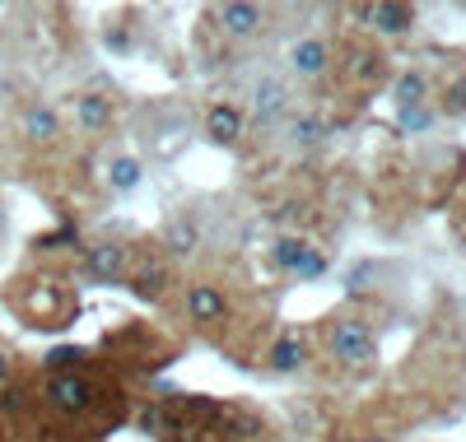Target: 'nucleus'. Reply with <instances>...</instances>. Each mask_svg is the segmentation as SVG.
<instances>
[{
    "instance_id": "nucleus-1",
    "label": "nucleus",
    "mask_w": 466,
    "mask_h": 442,
    "mask_svg": "<svg viewBox=\"0 0 466 442\" xmlns=\"http://www.w3.org/2000/svg\"><path fill=\"white\" fill-rule=\"evenodd\" d=\"M327 349H331V358H340V364H373V354H378V340H373V331L364 326V321H355V316H340V321H331L327 326Z\"/></svg>"
},
{
    "instance_id": "nucleus-2",
    "label": "nucleus",
    "mask_w": 466,
    "mask_h": 442,
    "mask_svg": "<svg viewBox=\"0 0 466 442\" xmlns=\"http://www.w3.org/2000/svg\"><path fill=\"white\" fill-rule=\"evenodd\" d=\"M270 261H276L280 270H289V275H299V279H322L327 275V256L318 247L299 243V237H280L276 252H270Z\"/></svg>"
},
{
    "instance_id": "nucleus-3",
    "label": "nucleus",
    "mask_w": 466,
    "mask_h": 442,
    "mask_svg": "<svg viewBox=\"0 0 466 442\" xmlns=\"http://www.w3.org/2000/svg\"><path fill=\"white\" fill-rule=\"evenodd\" d=\"M47 400L61 415H85L94 406V387L80 373H52L47 377Z\"/></svg>"
},
{
    "instance_id": "nucleus-4",
    "label": "nucleus",
    "mask_w": 466,
    "mask_h": 442,
    "mask_svg": "<svg viewBox=\"0 0 466 442\" xmlns=\"http://www.w3.org/2000/svg\"><path fill=\"white\" fill-rule=\"evenodd\" d=\"M187 316L201 321V326H215V321H224V316H228L224 289H215V285H191V289H187Z\"/></svg>"
},
{
    "instance_id": "nucleus-5",
    "label": "nucleus",
    "mask_w": 466,
    "mask_h": 442,
    "mask_svg": "<svg viewBox=\"0 0 466 442\" xmlns=\"http://www.w3.org/2000/svg\"><path fill=\"white\" fill-rule=\"evenodd\" d=\"M19 136L33 140V145H52L61 136V116L47 107V103H28L24 116H19Z\"/></svg>"
},
{
    "instance_id": "nucleus-6",
    "label": "nucleus",
    "mask_w": 466,
    "mask_h": 442,
    "mask_svg": "<svg viewBox=\"0 0 466 442\" xmlns=\"http://www.w3.org/2000/svg\"><path fill=\"white\" fill-rule=\"evenodd\" d=\"M75 122H80V131H107L112 126V98H103V94H75Z\"/></svg>"
},
{
    "instance_id": "nucleus-7",
    "label": "nucleus",
    "mask_w": 466,
    "mask_h": 442,
    "mask_svg": "<svg viewBox=\"0 0 466 442\" xmlns=\"http://www.w3.org/2000/svg\"><path fill=\"white\" fill-rule=\"evenodd\" d=\"M215 19H219V28H224L228 37H252L266 15H261L257 5H238V0H233V5H219V10H215Z\"/></svg>"
},
{
    "instance_id": "nucleus-8",
    "label": "nucleus",
    "mask_w": 466,
    "mask_h": 442,
    "mask_svg": "<svg viewBox=\"0 0 466 442\" xmlns=\"http://www.w3.org/2000/svg\"><path fill=\"white\" fill-rule=\"evenodd\" d=\"M85 266H89L98 279H122V275H127V247H116V243L85 247Z\"/></svg>"
},
{
    "instance_id": "nucleus-9",
    "label": "nucleus",
    "mask_w": 466,
    "mask_h": 442,
    "mask_svg": "<svg viewBox=\"0 0 466 442\" xmlns=\"http://www.w3.org/2000/svg\"><path fill=\"white\" fill-rule=\"evenodd\" d=\"M206 136H210L215 145H233V140L243 136V112L228 107V103L210 107V112H206Z\"/></svg>"
},
{
    "instance_id": "nucleus-10",
    "label": "nucleus",
    "mask_w": 466,
    "mask_h": 442,
    "mask_svg": "<svg viewBox=\"0 0 466 442\" xmlns=\"http://www.w3.org/2000/svg\"><path fill=\"white\" fill-rule=\"evenodd\" d=\"M327 61H331V47L322 43V37H303V43L289 52V65H294V75H322L327 70Z\"/></svg>"
},
{
    "instance_id": "nucleus-11",
    "label": "nucleus",
    "mask_w": 466,
    "mask_h": 442,
    "mask_svg": "<svg viewBox=\"0 0 466 442\" xmlns=\"http://www.w3.org/2000/svg\"><path fill=\"white\" fill-rule=\"evenodd\" d=\"M61 294L56 289H47V285H37L33 294H28V303H24V312H28V321L33 326H66L61 321Z\"/></svg>"
},
{
    "instance_id": "nucleus-12",
    "label": "nucleus",
    "mask_w": 466,
    "mask_h": 442,
    "mask_svg": "<svg viewBox=\"0 0 466 442\" xmlns=\"http://www.w3.org/2000/svg\"><path fill=\"white\" fill-rule=\"evenodd\" d=\"M364 19L378 28V33H406L415 24V10L406 5H387V0H378V5H364Z\"/></svg>"
},
{
    "instance_id": "nucleus-13",
    "label": "nucleus",
    "mask_w": 466,
    "mask_h": 442,
    "mask_svg": "<svg viewBox=\"0 0 466 442\" xmlns=\"http://www.w3.org/2000/svg\"><path fill=\"white\" fill-rule=\"evenodd\" d=\"M197 247H201V228L187 224V219H173V224H168V252H173V256H191Z\"/></svg>"
},
{
    "instance_id": "nucleus-14",
    "label": "nucleus",
    "mask_w": 466,
    "mask_h": 442,
    "mask_svg": "<svg viewBox=\"0 0 466 442\" xmlns=\"http://www.w3.org/2000/svg\"><path fill=\"white\" fill-rule=\"evenodd\" d=\"M280 112H285V85L266 79V85L257 89V116H261V122H276Z\"/></svg>"
},
{
    "instance_id": "nucleus-15",
    "label": "nucleus",
    "mask_w": 466,
    "mask_h": 442,
    "mask_svg": "<svg viewBox=\"0 0 466 442\" xmlns=\"http://www.w3.org/2000/svg\"><path fill=\"white\" fill-rule=\"evenodd\" d=\"M107 182L112 191H136L140 186V158H112V168H107Z\"/></svg>"
},
{
    "instance_id": "nucleus-16",
    "label": "nucleus",
    "mask_w": 466,
    "mask_h": 442,
    "mask_svg": "<svg viewBox=\"0 0 466 442\" xmlns=\"http://www.w3.org/2000/svg\"><path fill=\"white\" fill-rule=\"evenodd\" d=\"M303 364V340L299 336H285L276 349H270V368H276V373H294Z\"/></svg>"
},
{
    "instance_id": "nucleus-17",
    "label": "nucleus",
    "mask_w": 466,
    "mask_h": 442,
    "mask_svg": "<svg viewBox=\"0 0 466 442\" xmlns=\"http://www.w3.org/2000/svg\"><path fill=\"white\" fill-rule=\"evenodd\" d=\"M136 279H140V285H136L140 294H159V289H164V279H168V270H164V266H145Z\"/></svg>"
},
{
    "instance_id": "nucleus-18",
    "label": "nucleus",
    "mask_w": 466,
    "mask_h": 442,
    "mask_svg": "<svg viewBox=\"0 0 466 442\" xmlns=\"http://www.w3.org/2000/svg\"><path fill=\"white\" fill-rule=\"evenodd\" d=\"M294 140L318 145V140H322V122H313V116H299V122H294Z\"/></svg>"
},
{
    "instance_id": "nucleus-19",
    "label": "nucleus",
    "mask_w": 466,
    "mask_h": 442,
    "mask_svg": "<svg viewBox=\"0 0 466 442\" xmlns=\"http://www.w3.org/2000/svg\"><path fill=\"white\" fill-rule=\"evenodd\" d=\"M401 122L410 131H424V126H430V112H424V107H401Z\"/></svg>"
},
{
    "instance_id": "nucleus-20",
    "label": "nucleus",
    "mask_w": 466,
    "mask_h": 442,
    "mask_svg": "<svg viewBox=\"0 0 466 442\" xmlns=\"http://www.w3.org/2000/svg\"><path fill=\"white\" fill-rule=\"evenodd\" d=\"M10 373H15V364H10V354H5V349H0V387H5V382H10Z\"/></svg>"
}]
</instances>
